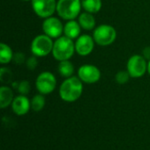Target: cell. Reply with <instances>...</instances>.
<instances>
[{
	"label": "cell",
	"instance_id": "obj_12",
	"mask_svg": "<svg viewBox=\"0 0 150 150\" xmlns=\"http://www.w3.org/2000/svg\"><path fill=\"white\" fill-rule=\"evenodd\" d=\"M11 108L17 116H24L31 110V99L25 95H18L14 98Z\"/></svg>",
	"mask_w": 150,
	"mask_h": 150
},
{
	"label": "cell",
	"instance_id": "obj_15",
	"mask_svg": "<svg viewBox=\"0 0 150 150\" xmlns=\"http://www.w3.org/2000/svg\"><path fill=\"white\" fill-rule=\"evenodd\" d=\"M14 94L11 88L3 85L0 87V108L5 109L10 106L14 99Z\"/></svg>",
	"mask_w": 150,
	"mask_h": 150
},
{
	"label": "cell",
	"instance_id": "obj_16",
	"mask_svg": "<svg viewBox=\"0 0 150 150\" xmlns=\"http://www.w3.org/2000/svg\"><path fill=\"white\" fill-rule=\"evenodd\" d=\"M13 51L11 47L5 44L4 42H1L0 44V63L2 65L8 64L13 60Z\"/></svg>",
	"mask_w": 150,
	"mask_h": 150
},
{
	"label": "cell",
	"instance_id": "obj_22",
	"mask_svg": "<svg viewBox=\"0 0 150 150\" xmlns=\"http://www.w3.org/2000/svg\"><path fill=\"white\" fill-rule=\"evenodd\" d=\"M11 77H12V73L9 69L4 68V67L0 69V80L2 83H10L11 80Z\"/></svg>",
	"mask_w": 150,
	"mask_h": 150
},
{
	"label": "cell",
	"instance_id": "obj_7",
	"mask_svg": "<svg viewBox=\"0 0 150 150\" xmlns=\"http://www.w3.org/2000/svg\"><path fill=\"white\" fill-rule=\"evenodd\" d=\"M127 70L132 78L142 77L148 72V62L142 54H134L127 61Z\"/></svg>",
	"mask_w": 150,
	"mask_h": 150
},
{
	"label": "cell",
	"instance_id": "obj_4",
	"mask_svg": "<svg viewBox=\"0 0 150 150\" xmlns=\"http://www.w3.org/2000/svg\"><path fill=\"white\" fill-rule=\"evenodd\" d=\"M92 37L95 43L98 46L107 47L115 41L117 38V32L112 25L103 24L96 26V28L93 30Z\"/></svg>",
	"mask_w": 150,
	"mask_h": 150
},
{
	"label": "cell",
	"instance_id": "obj_20",
	"mask_svg": "<svg viewBox=\"0 0 150 150\" xmlns=\"http://www.w3.org/2000/svg\"><path fill=\"white\" fill-rule=\"evenodd\" d=\"M15 88L17 89L19 95H25L26 96L31 91L30 83L26 80H23V81H20L18 83H16Z\"/></svg>",
	"mask_w": 150,
	"mask_h": 150
},
{
	"label": "cell",
	"instance_id": "obj_23",
	"mask_svg": "<svg viewBox=\"0 0 150 150\" xmlns=\"http://www.w3.org/2000/svg\"><path fill=\"white\" fill-rule=\"evenodd\" d=\"M25 66L28 69L30 70H33L37 68L38 66V60H37V56L35 55H32L30 57H28L25 61Z\"/></svg>",
	"mask_w": 150,
	"mask_h": 150
},
{
	"label": "cell",
	"instance_id": "obj_10",
	"mask_svg": "<svg viewBox=\"0 0 150 150\" xmlns=\"http://www.w3.org/2000/svg\"><path fill=\"white\" fill-rule=\"evenodd\" d=\"M64 25L62 22L56 17H49L44 18L42 23V30L44 34L49 36L52 39H58L62 36Z\"/></svg>",
	"mask_w": 150,
	"mask_h": 150
},
{
	"label": "cell",
	"instance_id": "obj_27",
	"mask_svg": "<svg viewBox=\"0 0 150 150\" xmlns=\"http://www.w3.org/2000/svg\"><path fill=\"white\" fill-rule=\"evenodd\" d=\"M22 1H25V2H28V1H32V0H22Z\"/></svg>",
	"mask_w": 150,
	"mask_h": 150
},
{
	"label": "cell",
	"instance_id": "obj_9",
	"mask_svg": "<svg viewBox=\"0 0 150 150\" xmlns=\"http://www.w3.org/2000/svg\"><path fill=\"white\" fill-rule=\"evenodd\" d=\"M77 76L83 83L93 84L100 80L101 72L100 69L95 65L84 64L79 67L77 70Z\"/></svg>",
	"mask_w": 150,
	"mask_h": 150
},
{
	"label": "cell",
	"instance_id": "obj_26",
	"mask_svg": "<svg viewBox=\"0 0 150 150\" xmlns=\"http://www.w3.org/2000/svg\"><path fill=\"white\" fill-rule=\"evenodd\" d=\"M148 73L150 76V60L148 62Z\"/></svg>",
	"mask_w": 150,
	"mask_h": 150
},
{
	"label": "cell",
	"instance_id": "obj_14",
	"mask_svg": "<svg viewBox=\"0 0 150 150\" xmlns=\"http://www.w3.org/2000/svg\"><path fill=\"white\" fill-rule=\"evenodd\" d=\"M77 21L82 29L86 31H91L96 28V19L92 13L83 11L80 13L77 18Z\"/></svg>",
	"mask_w": 150,
	"mask_h": 150
},
{
	"label": "cell",
	"instance_id": "obj_17",
	"mask_svg": "<svg viewBox=\"0 0 150 150\" xmlns=\"http://www.w3.org/2000/svg\"><path fill=\"white\" fill-rule=\"evenodd\" d=\"M57 69L60 76L64 78H69L70 76H73V74L75 72V67L69 60L59 62Z\"/></svg>",
	"mask_w": 150,
	"mask_h": 150
},
{
	"label": "cell",
	"instance_id": "obj_24",
	"mask_svg": "<svg viewBox=\"0 0 150 150\" xmlns=\"http://www.w3.org/2000/svg\"><path fill=\"white\" fill-rule=\"evenodd\" d=\"M25 55L23 54V53H15L14 54V56H13V60L12 62H14L16 64H23V63H25Z\"/></svg>",
	"mask_w": 150,
	"mask_h": 150
},
{
	"label": "cell",
	"instance_id": "obj_11",
	"mask_svg": "<svg viewBox=\"0 0 150 150\" xmlns=\"http://www.w3.org/2000/svg\"><path fill=\"white\" fill-rule=\"evenodd\" d=\"M94 46V39L89 34H81L75 41L76 53L80 56H87L91 54Z\"/></svg>",
	"mask_w": 150,
	"mask_h": 150
},
{
	"label": "cell",
	"instance_id": "obj_13",
	"mask_svg": "<svg viewBox=\"0 0 150 150\" xmlns=\"http://www.w3.org/2000/svg\"><path fill=\"white\" fill-rule=\"evenodd\" d=\"M81 29L82 27L80 26L78 21H76V19H72L65 23L63 33L66 37L71 40H76L81 35Z\"/></svg>",
	"mask_w": 150,
	"mask_h": 150
},
{
	"label": "cell",
	"instance_id": "obj_19",
	"mask_svg": "<svg viewBox=\"0 0 150 150\" xmlns=\"http://www.w3.org/2000/svg\"><path fill=\"white\" fill-rule=\"evenodd\" d=\"M45 105H46L45 97L40 93L34 95L31 99V110H33V112H39L42 111L45 107Z\"/></svg>",
	"mask_w": 150,
	"mask_h": 150
},
{
	"label": "cell",
	"instance_id": "obj_25",
	"mask_svg": "<svg viewBox=\"0 0 150 150\" xmlns=\"http://www.w3.org/2000/svg\"><path fill=\"white\" fill-rule=\"evenodd\" d=\"M142 56L146 59V60H150V47H144L143 51H142Z\"/></svg>",
	"mask_w": 150,
	"mask_h": 150
},
{
	"label": "cell",
	"instance_id": "obj_6",
	"mask_svg": "<svg viewBox=\"0 0 150 150\" xmlns=\"http://www.w3.org/2000/svg\"><path fill=\"white\" fill-rule=\"evenodd\" d=\"M57 80L55 76L49 71L40 73L35 80V87L39 93L42 95L51 94L56 88Z\"/></svg>",
	"mask_w": 150,
	"mask_h": 150
},
{
	"label": "cell",
	"instance_id": "obj_18",
	"mask_svg": "<svg viewBox=\"0 0 150 150\" xmlns=\"http://www.w3.org/2000/svg\"><path fill=\"white\" fill-rule=\"evenodd\" d=\"M82 7L84 11L90 13H97L102 8V1L101 0H81Z\"/></svg>",
	"mask_w": 150,
	"mask_h": 150
},
{
	"label": "cell",
	"instance_id": "obj_21",
	"mask_svg": "<svg viewBox=\"0 0 150 150\" xmlns=\"http://www.w3.org/2000/svg\"><path fill=\"white\" fill-rule=\"evenodd\" d=\"M130 78H131V76H130L129 73L127 72V70H120V71L117 72L115 75V81L119 84L127 83Z\"/></svg>",
	"mask_w": 150,
	"mask_h": 150
},
{
	"label": "cell",
	"instance_id": "obj_3",
	"mask_svg": "<svg viewBox=\"0 0 150 150\" xmlns=\"http://www.w3.org/2000/svg\"><path fill=\"white\" fill-rule=\"evenodd\" d=\"M81 0H57L56 12L64 20H72L78 18L82 10Z\"/></svg>",
	"mask_w": 150,
	"mask_h": 150
},
{
	"label": "cell",
	"instance_id": "obj_8",
	"mask_svg": "<svg viewBox=\"0 0 150 150\" xmlns=\"http://www.w3.org/2000/svg\"><path fill=\"white\" fill-rule=\"evenodd\" d=\"M31 4L34 13L41 18L52 17L56 11V0H32Z\"/></svg>",
	"mask_w": 150,
	"mask_h": 150
},
{
	"label": "cell",
	"instance_id": "obj_1",
	"mask_svg": "<svg viewBox=\"0 0 150 150\" xmlns=\"http://www.w3.org/2000/svg\"><path fill=\"white\" fill-rule=\"evenodd\" d=\"M83 91V83L78 76L65 78L59 87V96L61 99L67 103H73L78 100Z\"/></svg>",
	"mask_w": 150,
	"mask_h": 150
},
{
	"label": "cell",
	"instance_id": "obj_5",
	"mask_svg": "<svg viewBox=\"0 0 150 150\" xmlns=\"http://www.w3.org/2000/svg\"><path fill=\"white\" fill-rule=\"evenodd\" d=\"M54 46L53 39L46 34H39L31 42V52L37 57H45L52 53Z\"/></svg>",
	"mask_w": 150,
	"mask_h": 150
},
{
	"label": "cell",
	"instance_id": "obj_2",
	"mask_svg": "<svg viewBox=\"0 0 150 150\" xmlns=\"http://www.w3.org/2000/svg\"><path fill=\"white\" fill-rule=\"evenodd\" d=\"M76 53L75 42L73 40L62 35L54 41L52 55L58 62L69 60Z\"/></svg>",
	"mask_w": 150,
	"mask_h": 150
}]
</instances>
